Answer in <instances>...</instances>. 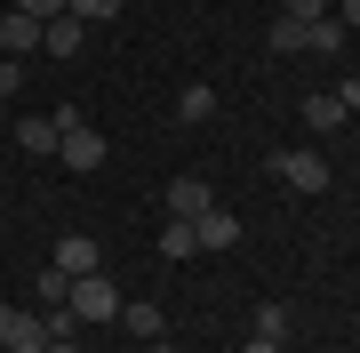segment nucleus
Masks as SVG:
<instances>
[{
    "mask_svg": "<svg viewBox=\"0 0 360 353\" xmlns=\"http://www.w3.org/2000/svg\"><path fill=\"white\" fill-rule=\"evenodd\" d=\"M160 257H200V241H193V217H168V225H160Z\"/></svg>",
    "mask_w": 360,
    "mask_h": 353,
    "instance_id": "12",
    "label": "nucleus"
},
{
    "mask_svg": "<svg viewBox=\"0 0 360 353\" xmlns=\"http://www.w3.org/2000/svg\"><path fill=\"white\" fill-rule=\"evenodd\" d=\"M40 49H49V56H80V49H89V25H80L72 8L49 16V25H40Z\"/></svg>",
    "mask_w": 360,
    "mask_h": 353,
    "instance_id": "6",
    "label": "nucleus"
},
{
    "mask_svg": "<svg viewBox=\"0 0 360 353\" xmlns=\"http://www.w3.org/2000/svg\"><path fill=\"white\" fill-rule=\"evenodd\" d=\"M336 105H345V113H360V73H352V80H336Z\"/></svg>",
    "mask_w": 360,
    "mask_h": 353,
    "instance_id": "23",
    "label": "nucleus"
},
{
    "mask_svg": "<svg viewBox=\"0 0 360 353\" xmlns=\"http://www.w3.org/2000/svg\"><path fill=\"white\" fill-rule=\"evenodd\" d=\"M272 177H281L288 193H328V161L304 153V144H296V153H272Z\"/></svg>",
    "mask_w": 360,
    "mask_h": 353,
    "instance_id": "2",
    "label": "nucleus"
},
{
    "mask_svg": "<svg viewBox=\"0 0 360 353\" xmlns=\"http://www.w3.org/2000/svg\"><path fill=\"white\" fill-rule=\"evenodd\" d=\"M264 49H272V56H304V25H296V16H281V25L264 32Z\"/></svg>",
    "mask_w": 360,
    "mask_h": 353,
    "instance_id": "17",
    "label": "nucleus"
},
{
    "mask_svg": "<svg viewBox=\"0 0 360 353\" xmlns=\"http://www.w3.org/2000/svg\"><path fill=\"white\" fill-rule=\"evenodd\" d=\"M248 337H264V345H288V305H257V329Z\"/></svg>",
    "mask_w": 360,
    "mask_h": 353,
    "instance_id": "16",
    "label": "nucleus"
},
{
    "mask_svg": "<svg viewBox=\"0 0 360 353\" xmlns=\"http://www.w3.org/2000/svg\"><path fill=\"white\" fill-rule=\"evenodd\" d=\"M193 241L200 249H232V241H240V217H232V209H208V217H193Z\"/></svg>",
    "mask_w": 360,
    "mask_h": 353,
    "instance_id": "8",
    "label": "nucleus"
},
{
    "mask_svg": "<svg viewBox=\"0 0 360 353\" xmlns=\"http://www.w3.org/2000/svg\"><path fill=\"white\" fill-rule=\"evenodd\" d=\"M217 113V89L208 80H184V97H176V120H208Z\"/></svg>",
    "mask_w": 360,
    "mask_h": 353,
    "instance_id": "14",
    "label": "nucleus"
},
{
    "mask_svg": "<svg viewBox=\"0 0 360 353\" xmlns=\"http://www.w3.org/2000/svg\"><path fill=\"white\" fill-rule=\"evenodd\" d=\"M56 153H65V169H72V177L104 169V129H89V120H72V129L56 137Z\"/></svg>",
    "mask_w": 360,
    "mask_h": 353,
    "instance_id": "3",
    "label": "nucleus"
},
{
    "mask_svg": "<svg viewBox=\"0 0 360 353\" xmlns=\"http://www.w3.org/2000/svg\"><path fill=\"white\" fill-rule=\"evenodd\" d=\"M65 8L80 16V25H104V16H120V0H65Z\"/></svg>",
    "mask_w": 360,
    "mask_h": 353,
    "instance_id": "19",
    "label": "nucleus"
},
{
    "mask_svg": "<svg viewBox=\"0 0 360 353\" xmlns=\"http://www.w3.org/2000/svg\"><path fill=\"white\" fill-rule=\"evenodd\" d=\"M72 314H80V321H112V314H120V289L104 281V273H80V281H72Z\"/></svg>",
    "mask_w": 360,
    "mask_h": 353,
    "instance_id": "4",
    "label": "nucleus"
},
{
    "mask_svg": "<svg viewBox=\"0 0 360 353\" xmlns=\"http://www.w3.org/2000/svg\"><path fill=\"white\" fill-rule=\"evenodd\" d=\"M0 345H8V353H49V314H32V305H0Z\"/></svg>",
    "mask_w": 360,
    "mask_h": 353,
    "instance_id": "1",
    "label": "nucleus"
},
{
    "mask_svg": "<svg viewBox=\"0 0 360 353\" xmlns=\"http://www.w3.org/2000/svg\"><path fill=\"white\" fill-rule=\"evenodd\" d=\"M240 353H281V345H264V337H248V345H240Z\"/></svg>",
    "mask_w": 360,
    "mask_h": 353,
    "instance_id": "25",
    "label": "nucleus"
},
{
    "mask_svg": "<svg viewBox=\"0 0 360 353\" xmlns=\"http://www.w3.org/2000/svg\"><path fill=\"white\" fill-rule=\"evenodd\" d=\"M153 353H184V345H168V337H153Z\"/></svg>",
    "mask_w": 360,
    "mask_h": 353,
    "instance_id": "27",
    "label": "nucleus"
},
{
    "mask_svg": "<svg viewBox=\"0 0 360 353\" xmlns=\"http://www.w3.org/2000/svg\"><path fill=\"white\" fill-rule=\"evenodd\" d=\"M32 297H40V305H72V281H65V273H56V265H49V273L32 281Z\"/></svg>",
    "mask_w": 360,
    "mask_h": 353,
    "instance_id": "18",
    "label": "nucleus"
},
{
    "mask_svg": "<svg viewBox=\"0 0 360 353\" xmlns=\"http://www.w3.org/2000/svg\"><path fill=\"white\" fill-rule=\"evenodd\" d=\"M336 25H345V32H360V0H336Z\"/></svg>",
    "mask_w": 360,
    "mask_h": 353,
    "instance_id": "24",
    "label": "nucleus"
},
{
    "mask_svg": "<svg viewBox=\"0 0 360 353\" xmlns=\"http://www.w3.org/2000/svg\"><path fill=\"white\" fill-rule=\"evenodd\" d=\"M25 89V65H16V56H0V97H16Z\"/></svg>",
    "mask_w": 360,
    "mask_h": 353,
    "instance_id": "21",
    "label": "nucleus"
},
{
    "mask_svg": "<svg viewBox=\"0 0 360 353\" xmlns=\"http://www.w3.org/2000/svg\"><path fill=\"white\" fill-rule=\"evenodd\" d=\"M56 273H65V281H80V273H104V249H96L89 233H65V241H56Z\"/></svg>",
    "mask_w": 360,
    "mask_h": 353,
    "instance_id": "5",
    "label": "nucleus"
},
{
    "mask_svg": "<svg viewBox=\"0 0 360 353\" xmlns=\"http://www.w3.org/2000/svg\"><path fill=\"white\" fill-rule=\"evenodd\" d=\"M288 16H296V25H312V16H328V0H288Z\"/></svg>",
    "mask_w": 360,
    "mask_h": 353,
    "instance_id": "22",
    "label": "nucleus"
},
{
    "mask_svg": "<svg viewBox=\"0 0 360 353\" xmlns=\"http://www.w3.org/2000/svg\"><path fill=\"white\" fill-rule=\"evenodd\" d=\"M0 49H16V56H25V49H40V25H32V16H0Z\"/></svg>",
    "mask_w": 360,
    "mask_h": 353,
    "instance_id": "13",
    "label": "nucleus"
},
{
    "mask_svg": "<svg viewBox=\"0 0 360 353\" xmlns=\"http://www.w3.org/2000/svg\"><path fill=\"white\" fill-rule=\"evenodd\" d=\"M0 105H8V97H0Z\"/></svg>",
    "mask_w": 360,
    "mask_h": 353,
    "instance_id": "28",
    "label": "nucleus"
},
{
    "mask_svg": "<svg viewBox=\"0 0 360 353\" xmlns=\"http://www.w3.org/2000/svg\"><path fill=\"white\" fill-rule=\"evenodd\" d=\"M345 120H352V113L336 105V97H321V89L304 97V129H312V137H328V129H345Z\"/></svg>",
    "mask_w": 360,
    "mask_h": 353,
    "instance_id": "11",
    "label": "nucleus"
},
{
    "mask_svg": "<svg viewBox=\"0 0 360 353\" xmlns=\"http://www.w3.org/2000/svg\"><path fill=\"white\" fill-rule=\"evenodd\" d=\"M56 137H65L56 113H25V120H16V144H25V153H56Z\"/></svg>",
    "mask_w": 360,
    "mask_h": 353,
    "instance_id": "9",
    "label": "nucleus"
},
{
    "mask_svg": "<svg viewBox=\"0 0 360 353\" xmlns=\"http://www.w3.org/2000/svg\"><path fill=\"white\" fill-rule=\"evenodd\" d=\"M208 209H217L208 177H176V185H168V217H208Z\"/></svg>",
    "mask_w": 360,
    "mask_h": 353,
    "instance_id": "7",
    "label": "nucleus"
},
{
    "mask_svg": "<svg viewBox=\"0 0 360 353\" xmlns=\"http://www.w3.org/2000/svg\"><path fill=\"white\" fill-rule=\"evenodd\" d=\"M304 49L336 56V49H345V25H336V16H312V25H304Z\"/></svg>",
    "mask_w": 360,
    "mask_h": 353,
    "instance_id": "15",
    "label": "nucleus"
},
{
    "mask_svg": "<svg viewBox=\"0 0 360 353\" xmlns=\"http://www.w3.org/2000/svg\"><path fill=\"white\" fill-rule=\"evenodd\" d=\"M49 353H80V337H56V345H49Z\"/></svg>",
    "mask_w": 360,
    "mask_h": 353,
    "instance_id": "26",
    "label": "nucleus"
},
{
    "mask_svg": "<svg viewBox=\"0 0 360 353\" xmlns=\"http://www.w3.org/2000/svg\"><path fill=\"white\" fill-rule=\"evenodd\" d=\"M112 321H129V329H136V337H144V345H153V337H168V314H160V305H153V297H136V305H120V314H112Z\"/></svg>",
    "mask_w": 360,
    "mask_h": 353,
    "instance_id": "10",
    "label": "nucleus"
},
{
    "mask_svg": "<svg viewBox=\"0 0 360 353\" xmlns=\"http://www.w3.org/2000/svg\"><path fill=\"white\" fill-rule=\"evenodd\" d=\"M16 16H32V25H49V16H65V0H16Z\"/></svg>",
    "mask_w": 360,
    "mask_h": 353,
    "instance_id": "20",
    "label": "nucleus"
}]
</instances>
